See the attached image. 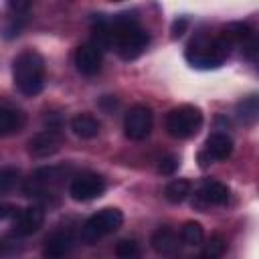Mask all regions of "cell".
<instances>
[{"instance_id": "6da1fadb", "label": "cell", "mask_w": 259, "mask_h": 259, "mask_svg": "<svg viewBox=\"0 0 259 259\" xmlns=\"http://www.w3.org/2000/svg\"><path fill=\"white\" fill-rule=\"evenodd\" d=\"M45 77H47V67L40 53L28 49V51H22L12 61V79L16 89L22 95L26 97L38 95L45 87Z\"/></svg>"}, {"instance_id": "7a4b0ae2", "label": "cell", "mask_w": 259, "mask_h": 259, "mask_svg": "<svg viewBox=\"0 0 259 259\" xmlns=\"http://www.w3.org/2000/svg\"><path fill=\"white\" fill-rule=\"evenodd\" d=\"M235 47L231 40L221 32L217 38H196L188 45L186 49V59L190 65L200 67V69H217L223 65V61L231 55Z\"/></svg>"}, {"instance_id": "3957f363", "label": "cell", "mask_w": 259, "mask_h": 259, "mask_svg": "<svg viewBox=\"0 0 259 259\" xmlns=\"http://www.w3.org/2000/svg\"><path fill=\"white\" fill-rule=\"evenodd\" d=\"M202 125V111L194 105H178L166 115V132L176 140H188L198 134Z\"/></svg>"}, {"instance_id": "277c9868", "label": "cell", "mask_w": 259, "mask_h": 259, "mask_svg": "<svg viewBox=\"0 0 259 259\" xmlns=\"http://www.w3.org/2000/svg\"><path fill=\"white\" fill-rule=\"evenodd\" d=\"M123 223V212L119 208H101L89 217L81 229V241L85 245H95L101 237L117 231Z\"/></svg>"}, {"instance_id": "5b68a950", "label": "cell", "mask_w": 259, "mask_h": 259, "mask_svg": "<svg viewBox=\"0 0 259 259\" xmlns=\"http://www.w3.org/2000/svg\"><path fill=\"white\" fill-rule=\"evenodd\" d=\"M63 172H67V170L59 168V166H45V168L34 170L26 178V182L22 186L24 194L26 196H34V198H42V196L53 194L57 190L61 178H63Z\"/></svg>"}, {"instance_id": "8992f818", "label": "cell", "mask_w": 259, "mask_h": 259, "mask_svg": "<svg viewBox=\"0 0 259 259\" xmlns=\"http://www.w3.org/2000/svg\"><path fill=\"white\" fill-rule=\"evenodd\" d=\"M103 192H105V180H103V176H99L95 172H81V174L73 176V180L69 184L71 198L79 200V202L99 198Z\"/></svg>"}, {"instance_id": "52a82bcc", "label": "cell", "mask_w": 259, "mask_h": 259, "mask_svg": "<svg viewBox=\"0 0 259 259\" xmlns=\"http://www.w3.org/2000/svg\"><path fill=\"white\" fill-rule=\"evenodd\" d=\"M152 123H154L152 109L146 105H134V107H130V111L123 117V132L130 140L140 142L150 136Z\"/></svg>"}, {"instance_id": "ba28073f", "label": "cell", "mask_w": 259, "mask_h": 259, "mask_svg": "<svg viewBox=\"0 0 259 259\" xmlns=\"http://www.w3.org/2000/svg\"><path fill=\"white\" fill-rule=\"evenodd\" d=\"M233 154V140L223 134V132H214L206 138L204 142V150L198 152V162L202 168L210 166L212 162H223Z\"/></svg>"}, {"instance_id": "9c48e42d", "label": "cell", "mask_w": 259, "mask_h": 259, "mask_svg": "<svg viewBox=\"0 0 259 259\" xmlns=\"http://www.w3.org/2000/svg\"><path fill=\"white\" fill-rule=\"evenodd\" d=\"M227 202H229V188L219 180L206 178L198 186L192 204L198 208H206V206H223Z\"/></svg>"}, {"instance_id": "30bf717a", "label": "cell", "mask_w": 259, "mask_h": 259, "mask_svg": "<svg viewBox=\"0 0 259 259\" xmlns=\"http://www.w3.org/2000/svg\"><path fill=\"white\" fill-rule=\"evenodd\" d=\"M61 148V134L57 127L42 130L28 140V152L34 158H49Z\"/></svg>"}, {"instance_id": "8fae6325", "label": "cell", "mask_w": 259, "mask_h": 259, "mask_svg": "<svg viewBox=\"0 0 259 259\" xmlns=\"http://www.w3.org/2000/svg\"><path fill=\"white\" fill-rule=\"evenodd\" d=\"M42 223H45V210L40 206H28L14 214L12 233L16 237H28V235L36 233L42 227Z\"/></svg>"}, {"instance_id": "7c38bea8", "label": "cell", "mask_w": 259, "mask_h": 259, "mask_svg": "<svg viewBox=\"0 0 259 259\" xmlns=\"http://www.w3.org/2000/svg\"><path fill=\"white\" fill-rule=\"evenodd\" d=\"M75 67L81 75H95L101 69V49L95 42H85L75 51Z\"/></svg>"}, {"instance_id": "4fadbf2b", "label": "cell", "mask_w": 259, "mask_h": 259, "mask_svg": "<svg viewBox=\"0 0 259 259\" xmlns=\"http://www.w3.org/2000/svg\"><path fill=\"white\" fill-rule=\"evenodd\" d=\"M73 247H75V237L71 231H55L53 235L47 237L42 255L51 257V259H59V257H65L67 253H71Z\"/></svg>"}, {"instance_id": "5bb4252c", "label": "cell", "mask_w": 259, "mask_h": 259, "mask_svg": "<svg viewBox=\"0 0 259 259\" xmlns=\"http://www.w3.org/2000/svg\"><path fill=\"white\" fill-rule=\"evenodd\" d=\"M150 243H152V249L156 253H160V255H174V253H178L182 241L178 239V235L172 229L160 227L158 231H154Z\"/></svg>"}, {"instance_id": "9a60e30c", "label": "cell", "mask_w": 259, "mask_h": 259, "mask_svg": "<svg viewBox=\"0 0 259 259\" xmlns=\"http://www.w3.org/2000/svg\"><path fill=\"white\" fill-rule=\"evenodd\" d=\"M26 123V117L22 111L8 107V105H0V138L18 134Z\"/></svg>"}, {"instance_id": "2e32d148", "label": "cell", "mask_w": 259, "mask_h": 259, "mask_svg": "<svg viewBox=\"0 0 259 259\" xmlns=\"http://www.w3.org/2000/svg\"><path fill=\"white\" fill-rule=\"evenodd\" d=\"M101 123L97 121V117H93L91 113H79L71 119V130L75 136L83 138V140H91L99 134Z\"/></svg>"}, {"instance_id": "e0dca14e", "label": "cell", "mask_w": 259, "mask_h": 259, "mask_svg": "<svg viewBox=\"0 0 259 259\" xmlns=\"http://www.w3.org/2000/svg\"><path fill=\"white\" fill-rule=\"evenodd\" d=\"M190 188H192L190 182L184 180V178L170 180V182L166 184V188H164V198H166L168 202H172V204H180V202H184V200L188 198Z\"/></svg>"}, {"instance_id": "ac0fdd59", "label": "cell", "mask_w": 259, "mask_h": 259, "mask_svg": "<svg viewBox=\"0 0 259 259\" xmlns=\"http://www.w3.org/2000/svg\"><path fill=\"white\" fill-rule=\"evenodd\" d=\"M237 117L245 123V125H253L259 117V99L255 95L243 99L239 105H237Z\"/></svg>"}, {"instance_id": "d6986e66", "label": "cell", "mask_w": 259, "mask_h": 259, "mask_svg": "<svg viewBox=\"0 0 259 259\" xmlns=\"http://www.w3.org/2000/svg\"><path fill=\"white\" fill-rule=\"evenodd\" d=\"M180 241H182L184 245H190V247L200 245V243L204 241V229H202V225L196 223V221L184 223L182 229H180Z\"/></svg>"}, {"instance_id": "ffe728a7", "label": "cell", "mask_w": 259, "mask_h": 259, "mask_svg": "<svg viewBox=\"0 0 259 259\" xmlns=\"http://www.w3.org/2000/svg\"><path fill=\"white\" fill-rule=\"evenodd\" d=\"M20 182V170L14 166H4L0 168V194H8L16 188Z\"/></svg>"}, {"instance_id": "44dd1931", "label": "cell", "mask_w": 259, "mask_h": 259, "mask_svg": "<svg viewBox=\"0 0 259 259\" xmlns=\"http://www.w3.org/2000/svg\"><path fill=\"white\" fill-rule=\"evenodd\" d=\"M225 249H227V241H225L221 235H212V237L206 241L204 249H202V257H206V259H217V257H221V255L225 253Z\"/></svg>"}, {"instance_id": "7402d4cb", "label": "cell", "mask_w": 259, "mask_h": 259, "mask_svg": "<svg viewBox=\"0 0 259 259\" xmlns=\"http://www.w3.org/2000/svg\"><path fill=\"white\" fill-rule=\"evenodd\" d=\"M115 255L121 257V259H130V257H138L140 255V247L136 241L132 239H123L115 245Z\"/></svg>"}, {"instance_id": "603a6c76", "label": "cell", "mask_w": 259, "mask_h": 259, "mask_svg": "<svg viewBox=\"0 0 259 259\" xmlns=\"http://www.w3.org/2000/svg\"><path fill=\"white\" fill-rule=\"evenodd\" d=\"M178 166H180V162H178L176 156H164V158L158 162V172L170 176V174H174V172L178 170Z\"/></svg>"}, {"instance_id": "cb8c5ba5", "label": "cell", "mask_w": 259, "mask_h": 259, "mask_svg": "<svg viewBox=\"0 0 259 259\" xmlns=\"http://www.w3.org/2000/svg\"><path fill=\"white\" fill-rule=\"evenodd\" d=\"M32 2H34V0H8V6H10L12 12L22 14V12H26V10L30 8Z\"/></svg>"}, {"instance_id": "d4e9b609", "label": "cell", "mask_w": 259, "mask_h": 259, "mask_svg": "<svg viewBox=\"0 0 259 259\" xmlns=\"http://www.w3.org/2000/svg\"><path fill=\"white\" fill-rule=\"evenodd\" d=\"M14 251H16V245H14L10 239L0 237V257H4V255H12Z\"/></svg>"}, {"instance_id": "484cf974", "label": "cell", "mask_w": 259, "mask_h": 259, "mask_svg": "<svg viewBox=\"0 0 259 259\" xmlns=\"http://www.w3.org/2000/svg\"><path fill=\"white\" fill-rule=\"evenodd\" d=\"M186 24H188V20H186V18H180V20H176V22H174V26H172V36H174V38L182 36V34H184V28H186Z\"/></svg>"}]
</instances>
